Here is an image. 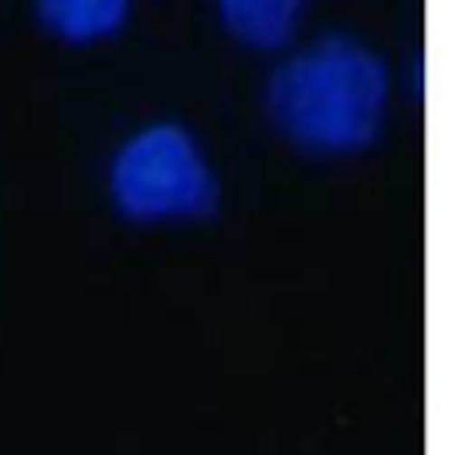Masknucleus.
Here are the masks:
<instances>
[{"label":"nucleus","mask_w":463,"mask_h":455,"mask_svg":"<svg viewBox=\"0 0 463 455\" xmlns=\"http://www.w3.org/2000/svg\"><path fill=\"white\" fill-rule=\"evenodd\" d=\"M267 109L274 128L301 151L359 155L386 124L390 70L359 39L325 35L270 73Z\"/></svg>","instance_id":"f257e3e1"},{"label":"nucleus","mask_w":463,"mask_h":455,"mask_svg":"<svg viewBox=\"0 0 463 455\" xmlns=\"http://www.w3.org/2000/svg\"><path fill=\"white\" fill-rule=\"evenodd\" d=\"M112 204L136 224H178L216 209L221 189L197 139L178 124H151L128 136L109 166Z\"/></svg>","instance_id":"f03ea898"},{"label":"nucleus","mask_w":463,"mask_h":455,"mask_svg":"<svg viewBox=\"0 0 463 455\" xmlns=\"http://www.w3.org/2000/svg\"><path fill=\"white\" fill-rule=\"evenodd\" d=\"M309 0H216L221 24L251 51H282L294 43Z\"/></svg>","instance_id":"7ed1b4c3"},{"label":"nucleus","mask_w":463,"mask_h":455,"mask_svg":"<svg viewBox=\"0 0 463 455\" xmlns=\"http://www.w3.org/2000/svg\"><path fill=\"white\" fill-rule=\"evenodd\" d=\"M39 24L62 43H100L128 24L132 0H35Z\"/></svg>","instance_id":"20e7f679"}]
</instances>
